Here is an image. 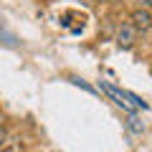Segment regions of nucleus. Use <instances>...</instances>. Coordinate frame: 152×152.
Instances as JSON below:
<instances>
[{"mask_svg": "<svg viewBox=\"0 0 152 152\" xmlns=\"http://www.w3.org/2000/svg\"><path fill=\"white\" fill-rule=\"evenodd\" d=\"M129 23H132V28H134L137 33L150 31V28H152V13H150V8H134V10L129 13Z\"/></svg>", "mask_w": 152, "mask_h": 152, "instance_id": "nucleus-2", "label": "nucleus"}, {"mask_svg": "<svg viewBox=\"0 0 152 152\" xmlns=\"http://www.w3.org/2000/svg\"><path fill=\"white\" fill-rule=\"evenodd\" d=\"M0 129H3V114H0Z\"/></svg>", "mask_w": 152, "mask_h": 152, "instance_id": "nucleus-5", "label": "nucleus"}, {"mask_svg": "<svg viewBox=\"0 0 152 152\" xmlns=\"http://www.w3.org/2000/svg\"><path fill=\"white\" fill-rule=\"evenodd\" d=\"M134 38H137V31L132 28V23H124V26L119 28V33H117V41H119L122 48H132Z\"/></svg>", "mask_w": 152, "mask_h": 152, "instance_id": "nucleus-3", "label": "nucleus"}, {"mask_svg": "<svg viewBox=\"0 0 152 152\" xmlns=\"http://www.w3.org/2000/svg\"><path fill=\"white\" fill-rule=\"evenodd\" d=\"M3 145H5V132L0 129V147H3Z\"/></svg>", "mask_w": 152, "mask_h": 152, "instance_id": "nucleus-4", "label": "nucleus"}, {"mask_svg": "<svg viewBox=\"0 0 152 152\" xmlns=\"http://www.w3.org/2000/svg\"><path fill=\"white\" fill-rule=\"evenodd\" d=\"M145 3H147V5H152V0H145Z\"/></svg>", "mask_w": 152, "mask_h": 152, "instance_id": "nucleus-6", "label": "nucleus"}, {"mask_svg": "<svg viewBox=\"0 0 152 152\" xmlns=\"http://www.w3.org/2000/svg\"><path fill=\"white\" fill-rule=\"evenodd\" d=\"M0 152H10V150H3V147H0Z\"/></svg>", "mask_w": 152, "mask_h": 152, "instance_id": "nucleus-7", "label": "nucleus"}, {"mask_svg": "<svg viewBox=\"0 0 152 152\" xmlns=\"http://www.w3.org/2000/svg\"><path fill=\"white\" fill-rule=\"evenodd\" d=\"M99 89H102L104 94H107L109 99H112L117 107L122 109V112H127V114H137L140 109H147V102H142L137 94H132V91H127V89H119V86H114L112 81H99Z\"/></svg>", "mask_w": 152, "mask_h": 152, "instance_id": "nucleus-1", "label": "nucleus"}]
</instances>
